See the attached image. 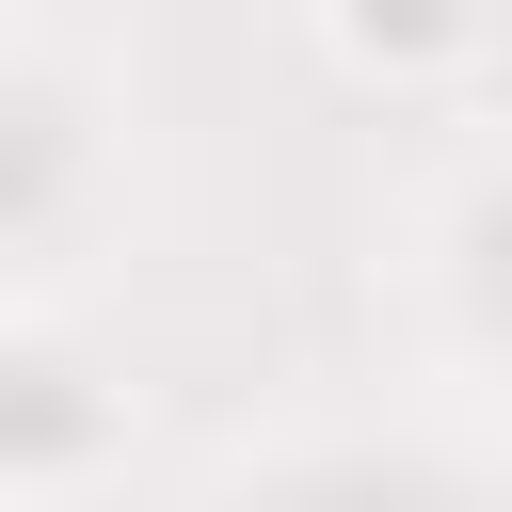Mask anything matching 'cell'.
Here are the masks:
<instances>
[{
  "mask_svg": "<svg viewBox=\"0 0 512 512\" xmlns=\"http://www.w3.org/2000/svg\"><path fill=\"white\" fill-rule=\"evenodd\" d=\"M112 448H128L112 384H80V352H48V336H0V496L96 480Z\"/></svg>",
  "mask_w": 512,
  "mask_h": 512,
  "instance_id": "obj_1",
  "label": "cell"
},
{
  "mask_svg": "<svg viewBox=\"0 0 512 512\" xmlns=\"http://www.w3.org/2000/svg\"><path fill=\"white\" fill-rule=\"evenodd\" d=\"M320 32H336V64H352V80L416 96V80H464V64H480L496 0H320Z\"/></svg>",
  "mask_w": 512,
  "mask_h": 512,
  "instance_id": "obj_2",
  "label": "cell"
}]
</instances>
